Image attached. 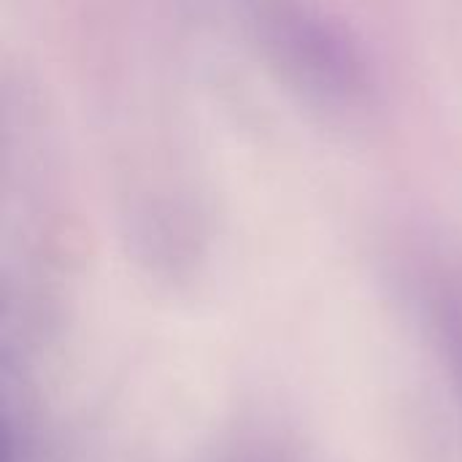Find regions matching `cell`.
I'll use <instances>...</instances> for the list:
<instances>
[{"instance_id":"cell-1","label":"cell","mask_w":462,"mask_h":462,"mask_svg":"<svg viewBox=\"0 0 462 462\" xmlns=\"http://www.w3.org/2000/svg\"><path fill=\"white\" fill-rule=\"evenodd\" d=\"M268 65L328 116L355 119L374 106L376 81L360 43L309 0H244Z\"/></svg>"}]
</instances>
